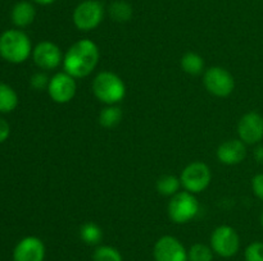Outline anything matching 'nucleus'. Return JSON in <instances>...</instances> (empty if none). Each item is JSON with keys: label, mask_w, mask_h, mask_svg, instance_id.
I'll use <instances>...</instances> for the list:
<instances>
[{"label": "nucleus", "mask_w": 263, "mask_h": 261, "mask_svg": "<svg viewBox=\"0 0 263 261\" xmlns=\"http://www.w3.org/2000/svg\"><path fill=\"white\" fill-rule=\"evenodd\" d=\"M100 59V50L90 38L72 44L63 58V69L73 78H85L94 72Z\"/></svg>", "instance_id": "f257e3e1"}, {"label": "nucleus", "mask_w": 263, "mask_h": 261, "mask_svg": "<svg viewBox=\"0 0 263 261\" xmlns=\"http://www.w3.org/2000/svg\"><path fill=\"white\" fill-rule=\"evenodd\" d=\"M30 37L21 28H10L0 35V56L12 64L25 63L32 55Z\"/></svg>", "instance_id": "f03ea898"}, {"label": "nucleus", "mask_w": 263, "mask_h": 261, "mask_svg": "<svg viewBox=\"0 0 263 261\" xmlns=\"http://www.w3.org/2000/svg\"><path fill=\"white\" fill-rule=\"evenodd\" d=\"M94 96L104 105H118L126 96V84L118 74L102 71L94 77L91 83Z\"/></svg>", "instance_id": "7ed1b4c3"}, {"label": "nucleus", "mask_w": 263, "mask_h": 261, "mask_svg": "<svg viewBox=\"0 0 263 261\" xmlns=\"http://www.w3.org/2000/svg\"><path fill=\"white\" fill-rule=\"evenodd\" d=\"M168 217L176 224H186L199 212V202L194 193L180 191L171 197L167 207Z\"/></svg>", "instance_id": "20e7f679"}, {"label": "nucleus", "mask_w": 263, "mask_h": 261, "mask_svg": "<svg viewBox=\"0 0 263 261\" xmlns=\"http://www.w3.org/2000/svg\"><path fill=\"white\" fill-rule=\"evenodd\" d=\"M104 5L99 0H84L74 8L72 20L77 30L89 32L95 30L104 19Z\"/></svg>", "instance_id": "39448f33"}, {"label": "nucleus", "mask_w": 263, "mask_h": 261, "mask_svg": "<svg viewBox=\"0 0 263 261\" xmlns=\"http://www.w3.org/2000/svg\"><path fill=\"white\" fill-rule=\"evenodd\" d=\"M212 173L207 164L202 161H193L184 168L180 174L181 187L190 193H200L210 186Z\"/></svg>", "instance_id": "423d86ee"}, {"label": "nucleus", "mask_w": 263, "mask_h": 261, "mask_svg": "<svg viewBox=\"0 0 263 261\" xmlns=\"http://www.w3.org/2000/svg\"><path fill=\"white\" fill-rule=\"evenodd\" d=\"M203 84L211 95L228 97L235 90V78L223 67H211L203 74Z\"/></svg>", "instance_id": "0eeeda50"}, {"label": "nucleus", "mask_w": 263, "mask_h": 261, "mask_svg": "<svg viewBox=\"0 0 263 261\" xmlns=\"http://www.w3.org/2000/svg\"><path fill=\"white\" fill-rule=\"evenodd\" d=\"M211 247L216 255L230 258L238 253L240 248V238L238 232L230 225H220L211 234Z\"/></svg>", "instance_id": "6e6552de"}, {"label": "nucleus", "mask_w": 263, "mask_h": 261, "mask_svg": "<svg viewBox=\"0 0 263 261\" xmlns=\"http://www.w3.org/2000/svg\"><path fill=\"white\" fill-rule=\"evenodd\" d=\"M46 91L54 102L67 104L76 95V78H73L71 74L64 71L55 73L53 77H50V82H49V87Z\"/></svg>", "instance_id": "1a4fd4ad"}, {"label": "nucleus", "mask_w": 263, "mask_h": 261, "mask_svg": "<svg viewBox=\"0 0 263 261\" xmlns=\"http://www.w3.org/2000/svg\"><path fill=\"white\" fill-rule=\"evenodd\" d=\"M32 60L36 67L44 72L54 71L63 64V53L57 44L51 41H41L33 48Z\"/></svg>", "instance_id": "9d476101"}, {"label": "nucleus", "mask_w": 263, "mask_h": 261, "mask_svg": "<svg viewBox=\"0 0 263 261\" xmlns=\"http://www.w3.org/2000/svg\"><path fill=\"white\" fill-rule=\"evenodd\" d=\"M156 261H187V251L181 241L174 235H163L153 247Z\"/></svg>", "instance_id": "9b49d317"}, {"label": "nucleus", "mask_w": 263, "mask_h": 261, "mask_svg": "<svg viewBox=\"0 0 263 261\" xmlns=\"http://www.w3.org/2000/svg\"><path fill=\"white\" fill-rule=\"evenodd\" d=\"M239 140L246 145H257L263 140V117L257 112L246 113L238 123Z\"/></svg>", "instance_id": "f8f14e48"}, {"label": "nucleus", "mask_w": 263, "mask_h": 261, "mask_svg": "<svg viewBox=\"0 0 263 261\" xmlns=\"http://www.w3.org/2000/svg\"><path fill=\"white\" fill-rule=\"evenodd\" d=\"M45 245L35 235L22 238L13 250V261H44Z\"/></svg>", "instance_id": "ddd939ff"}, {"label": "nucleus", "mask_w": 263, "mask_h": 261, "mask_svg": "<svg viewBox=\"0 0 263 261\" xmlns=\"http://www.w3.org/2000/svg\"><path fill=\"white\" fill-rule=\"evenodd\" d=\"M220 163L225 165H236L240 164L247 156V145L241 140L231 138L221 143L216 151Z\"/></svg>", "instance_id": "4468645a"}, {"label": "nucleus", "mask_w": 263, "mask_h": 261, "mask_svg": "<svg viewBox=\"0 0 263 261\" xmlns=\"http://www.w3.org/2000/svg\"><path fill=\"white\" fill-rule=\"evenodd\" d=\"M36 18V8L32 2L21 0L15 3L10 12V19L17 28H25L30 26Z\"/></svg>", "instance_id": "2eb2a0df"}, {"label": "nucleus", "mask_w": 263, "mask_h": 261, "mask_svg": "<svg viewBox=\"0 0 263 261\" xmlns=\"http://www.w3.org/2000/svg\"><path fill=\"white\" fill-rule=\"evenodd\" d=\"M122 109L118 105H105L98 115V122L103 128H115L122 120Z\"/></svg>", "instance_id": "dca6fc26"}, {"label": "nucleus", "mask_w": 263, "mask_h": 261, "mask_svg": "<svg viewBox=\"0 0 263 261\" xmlns=\"http://www.w3.org/2000/svg\"><path fill=\"white\" fill-rule=\"evenodd\" d=\"M180 66L185 73L190 74V76H198V74L204 72V59L198 53L189 51V53L182 55Z\"/></svg>", "instance_id": "f3484780"}, {"label": "nucleus", "mask_w": 263, "mask_h": 261, "mask_svg": "<svg viewBox=\"0 0 263 261\" xmlns=\"http://www.w3.org/2000/svg\"><path fill=\"white\" fill-rule=\"evenodd\" d=\"M18 95L8 83L0 82V113H12L18 106Z\"/></svg>", "instance_id": "a211bd4d"}, {"label": "nucleus", "mask_w": 263, "mask_h": 261, "mask_svg": "<svg viewBox=\"0 0 263 261\" xmlns=\"http://www.w3.org/2000/svg\"><path fill=\"white\" fill-rule=\"evenodd\" d=\"M108 14L115 22L125 23L133 18L134 10L130 3L125 0H116L108 7Z\"/></svg>", "instance_id": "6ab92c4d"}, {"label": "nucleus", "mask_w": 263, "mask_h": 261, "mask_svg": "<svg viewBox=\"0 0 263 261\" xmlns=\"http://www.w3.org/2000/svg\"><path fill=\"white\" fill-rule=\"evenodd\" d=\"M80 238L89 246H99L103 240V230L97 223L86 222L80 227Z\"/></svg>", "instance_id": "aec40b11"}, {"label": "nucleus", "mask_w": 263, "mask_h": 261, "mask_svg": "<svg viewBox=\"0 0 263 261\" xmlns=\"http://www.w3.org/2000/svg\"><path fill=\"white\" fill-rule=\"evenodd\" d=\"M181 188V182H180V177L172 176V174H164V176L159 177L157 181V191L159 194L167 197H172L180 192Z\"/></svg>", "instance_id": "412c9836"}, {"label": "nucleus", "mask_w": 263, "mask_h": 261, "mask_svg": "<svg viewBox=\"0 0 263 261\" xmlns=\"http://www.w3.org/2000/svg\"><path fill=\"white\" fill-rule=\"evenodd\" d=\"M213 252L211 246L204 243H195L187 250V261H213Z\"/></svg>", "instance_id": "4be33fe9"}, {"label": "nucleus", "mask_w": 263, "mask_h": 261, "mask_svg": "<svg viewBox=\"0 0 263 261\" xmlns=\"http://www.w3.org/2000/svg\"><path fill=\"white\" fill-rule=\"evenodd\" d=\"M92 261H123V257L116 247L99 245L92 253Z\"/></svg>", "instance_id": "5701e85b"}, {"label": "nucleus", "mask_w": 263, "mask_h": 261, "mask_svg": "<svg viewBox=\"0 0 263 261\" xmlns=\"http://www.w3.org/2000/svg\"><path fill=\"white\" fill-rule=\"evenodd\" d=\"M246 261H263V242L256 241L248 245L244 252Z\"/></svg>", "instance_id": "b1692460"}, {"label": "nucleus", "mask_w": 263, "mask_h": 261, "mask_svg": "<svg viewBox=\"0 0 263 261\" xmlns=\"http://www.w3.org/2000/svg\"><path fill=\"white\" fill-rule=\"evenodd\" d=\"M49 82H50V77L45 73V72H36L31 76L30 84L33 90L36 91H44L48 90Z\"/></svg>", "instance_id": "393cba45"}, {"label": "nucleus", "mask_w": 263, "mask_h": 261, "mask_svg": "<svg viewBox=\"0 0 263 261\" xmlns=\"http://www.w3.org/2000/svg\"><path fill=\"white\" fill-rule=\"evenodd\" d=\"M252 191L257 199L263 201V173L256 174L252 178Z\"/></svg>", "instance_id": "a878e982"}, {"label": "nucleus", "mask_w": 263, "mask_h": 261, "mask_svg": "<svg viewBox=\"0 0 263 261\" xmlns=\"http://www.w3.org/2000/svg\"><path fill=\"white\" fill-rule=\"evenodd\" d=\"M10 135V125L3 117H0V143L5 142Z\"/></svg>", "instance_id": "bb28decb"}, {"label": "nucleus", "mask_w": 263, "mask_h": 261, "mask_svg": "<svg viewBox=\"0 0 263 261\" xmlns=\"http://www.w3.org/2000/svg\"><path fill=\"white\" fill-rule=\"evenodd\" d=\"M253 156H254V160H256L257 163L262 164L263 165V145L257 146L256 150H254L253 153Z\"/></svg>", "instance_id": "cd10ccee"}, {"label": "nucleus", "mask_w": 263, "mask_h": 261, "mask_svg": "<svg viewBox=\"0 0 263 261\" xmlns=\"http://www.w3.org/2000/svg\"><path fill=\"white\" fill-rule=\"evenodd\" d=\"M32 3H35V4H39V5H50L53 4L55 0H31Z\"/></svg>", "instance_id": "c85d7f7f"}, {"label": "nucleus", "mask_w": 263, "mask_h": 261, "mask_svg": "<svg viewBox=\"0 0 263 261\" xmlns=\"http://www.w3.org/2000/svg\"><path fill=\"white\" fill-rule=\"evenodd\" d=\"M261 224H262V227H263V211H262V214H261Z\"/></svg>", "instance_id": "c756f323"}]
</instances>
